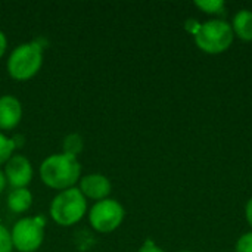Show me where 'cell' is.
<instances>
[{"label": "cell", "mask_w": 252, "mask_h": 252, "mask_svg": "<svg viewBox=\"0 0 252 252\" xmlns=\"http://www.w3.org/2000/svg\"><path fill=\"white\" fill-rule=\"evenodd\" d=\"M87 213V199L78 189V186H72L63 190H59L49 207L50 219L62 226L69 227L83 220Z\"/></svg>", "instance_id": "3"}, {"label": "cell", "mask_w": 252, "mask_h": 252, "mask_svg": "<svg viewBox=\"0 0 252 252\" xmlns=\"http://www.w3.org/2000/svg\"><path fill=\"white\" fill-rule=\"evenodd\" d=\"M24 108L13 94L0 96V130H13L22 120Z\"/></svg>", "instance_id": "9"}, {"label": "cell", "mask_w": 252, "mask_h": 252, "mask_svg": "<svg viewBox=\"0 0 252 252\" xmlns=\"http://www.w3.org/2000/svg\"><path fill=\"white\" fill-rule=\"evenodd\" d=\"M78 189L86 196V199H92L97 202L109 198L112 190V183L102 173H89L78 180Z\"/></svg>", "instance_id": "8"}, {"label": "cell", "mask_w": 252, "mask_h": 252, "mask_svg": "<svg viewBox=\"0 0 252 252\" xmlns=\"http://www.w3.org/2000/svg\"><path fill=\"white\" fill-rule=\"evenodd\" d=\"M247 220H248L250 226L252 227V198L248 201V204H247Z\"/></svg>", "instance_id": "20"}, {"label": "cell", "mask_w": 252, "mask_h": 252, "mask_svg": "<svg viewBox=\"0 0 252 252\" xmlns=\"http://www.w3.org/2000/svg\"><path fill=\"white\" fill-rule=\"evenodd\" d=\"M38 174L46 186L59 192L75 186L81 179V164L78 158L63 152L52 154L41 161Z\"/></svg>", "instance_id": "1"}, {"label": "cell", "mask_w": 252, "mask_h": 252, "mask_svg": "<svg viewBox=\"0 0 252 252\" xmlns=\"http://www.w3.org/2000/svg\"><path fill=\"white\" fill-rule=\"evenodd\" d=\"M6 47H7V37H6V34L0 30V58L4 55Z\"/></svg>", "instance_id": "19"}, {"label": "cell", "mask_w": 252, "mask_h": 252, "mask_svg": "<svg viewBox=\"0 0 252 252\" xmlns=\"http://www.w3.org/2000/svg\"><path fill=\"white\" fill-rule=\"evenodd\" d=\"M185 27H186V30L188 31H190L192 34H195L198 30H199V27H201V24L198 22V21H193V19H189V21H186V24H185Z\"/></svg>", "instance_id": "18"}, {"label": "cell", "mask_w": 252, "mask_h": 252, "mask_svg": "<svg viewBox=\"0 0 252 252\" xmlns=\"http://www.w3.org/2000/svg\"><path fill=\"white\" fill-rule=\"evenodd\" d=\"M7 182H6V176L3 173V170H0V192H3V189L6 188Z\"/></svg>", "instance_id": "21"}, {"label": "cell", "mask_w": 252, "mask_h": 252, "mask_svg": "<svg viewBox=\"0 0 252 252\" xmlns=\"http://www.w3.org/2000/svg\"><path fill=\"white\" fill-rule=\"evenodd\" d=\"M195 4L202 9L204 12L208 13H220L224 9V1L223 0H196Z\"/></svg>", "instance_id": "14"}, {"label": "cell", "mask_w": 252, "mask_h": 252, "mask_svg": "<svg viewBox=\"0 0 252 252\" xmlns=\"http://www.w3.org/2000/svg\"><path fill=\"white\" fill-rule=\"evenodd\" d=\"M137 252H164L154 241H151V239H148V241H145V244L139 248V251Z\"/></svg>", "instance_id": "17"}, {"label": "cell", "mask_w": 252, "mask_h": 252, "mask_svg": "<svg viewBox=\"0 0 252 252\" xmlns=\"http://www.w3.org/2000/svg\"><path fill=\"white\" fill-rule=\"evenodd\" d=\"M196 46L207 53L216 55L227 50L233 41L232 25L226 21L213 19L205 24H201L199 30L193 34Z\"/></svg>", "instance_id": "4"}, {"label": "cell", "mask_w": 252, "mask_h": 252, "mask_svg": "<svg viewBox=\"0 0 252 252\" xmlns=\"http://www.w3.org/2000/svg\"><path fill=\"white\" fill-rule=\"evenodd\" d=\"M13 248V242H12V233L10 230L0 223V252H12Z\"/></svg>", "instance_id": "15"}, {"label": "cell", "mask_w": 252, "mask_h": 252, "mask_svg": "<svg viewBox=\"0 0 252 252\" xmlns=\"http://www.w3.org/2000/svg\"><path fill=\"white\" fill-rule=\"evenodd\" d=\"M236 252H252V232L239 238L236 244Z\"/></svg>", "instance_id": "16"}, {"label": "cell", "mask_w": 252, "mask_h": 252, "mask_svg": "<svg viewBox=\"0 0 252 252\" xmlns=\"http://www.w3.org/2000/svg\"><path fill=\"white\" fill-rule=\"evenodd\" d=\"M3 173L6 176L7 185H10L12 188H27L32 180L34 168L27 157L21 154H13L4 164Z\"/></svg>", "instance_id": "7"}, {"label": "cell", "mask_w": 252, "mask_h": 252, "mask_svg": "<svg viewBox=\"0 0 252 252\" xmlns=\"http://www.w3.org/2000/svg\"><path fill=\"white\" fill-rule=\"evenodd\" d=\"M32 193L28 188H13L7 193V208L16 214L25 213L32 205Z\"/></svg>", "instance_id": "10"}, {"label": "cell", "mask_w": 252, "mask_h": 252, "mask_svg": "<svg viewBox=\"0 0 252 252\" xmlns=\"http://www.w3.org/2000/svg\"><path fill=\"white\" fill-rule=\"evenodd\" d=\"M87 214L89 223L96 232L111 233L121 226L126 217V210L120 201L114 198H106L94 202L92 208L87 211Z\"/></svg>", "instance_id": "6"}, {"label": "cell", "mask_w": 252, "mask_h": 252, "mask_svg": "<svg viewBox=\"0 0 252 252\" xmlns=\"http://www.w3.org/2000/svg\"><path fill=\"white\" fill-rule=\"evenodd\" d=\"M182 252H190V251H182Z\"/></svg>", "instance_id": "22"}, {"label": "cell", "mask_w": 252, "mask_h": 252, "mask_svg": "<svg viewBox=\"0 0 252 252\" xmlns=\"http://www.w3.org/2000/svg\"><path fill=\"white\" fill-rule=\"evenodd\" d=\"M233 34H236L241 40L251 41L252 40V12L248 9L239 10L232 24Z\"/></svg>", "instance_id": "11"}, {"label": "cell", "mask_w": 252, "mask_h": 252, "mask_svg": "<svg viewBox=\"0 0 252 252\" xmlns=\"http://www.w3.org/2000/svg\"><path fill=\"white\" fill-rule=\"evenodd\" d=\"M15 149H16V145H15L13 137H9L3 131H0V165H4L9 161Z\"/></svg>", "instance_id": "13"}, {"label": "cell", "mask_w": 252, "mask_h": 252, "mask_svg": "<svg viewBox=\"0 0 252 252\" xmlns=\"http://www.w3.org/2000/svg\"><path fill=\"white\" fill-rule=\"evenodd\" d=\"M44 46L40 40H31L18 44L6 61L7 74L18 81L32 78L43 65Z\"/></svg>", "instance_id": "2"}, {"label": "cell", "mask_w": 252, "mask_h": 252, "mask_svg": "<svg viewBox=\"0 0 252 252\" xmlns=\"http://www.w3.org/2000/svg\"><path fill=\"white\" fill-rule=\"evenodd\" d=\"M83 148H84V140H83L81 134H78V133H69L62 140V152L66 155L78 158Z\"/></svg>", "instance_id": "12"}, {"label": "cell", "mask_w": 252, "mask_h": 252, "mask_svg": "<svg viewBox=\"0 0 252 252\" xmlns=\"http://www.w3.org/2000/svg\"><path fill=\"white\" fill-rule=\"evenodd\" d=\"M44 227L43 216L19 219L10 230L13 248L18 252H35L44 242Z\"/></svg>", "instance_id": "5"}]
</instances>
